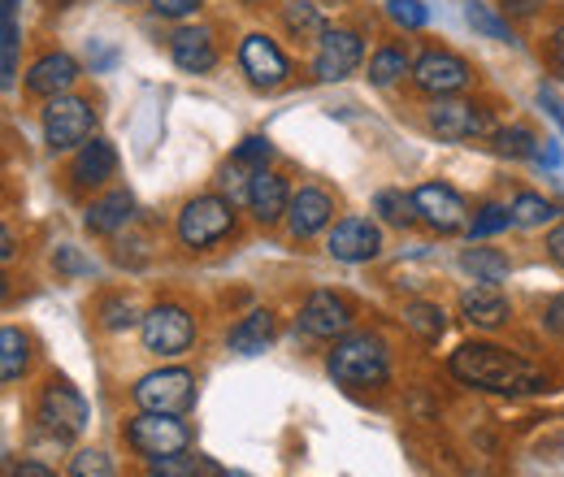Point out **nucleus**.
I'll use <instances>...</instances> for the list:
<instances>
[{
  "mask_svg": "<svg viewBox=\"0 0 564 477\" xmlns=\"http://www.w3.org/2000/svg\"><path fill=\"white\" fill-rule=\"evenodd\" d=\"M282 26L295 35V40H322L330 26H326V13L308 0H286L282 4Z\"/></svg>",
  "mask_w": 564,
  "mask_h": 477,
  "instance_id": "obj_27",
  "label": "nucleus"
},
{
  "mask_svg": "<svg viewBox=\"0 0 564 477\" xmlns=\"http://www.w3.org/2000/svg\"><path fill=\"white\" fill-rule=\"evenodd\" d=\"M404 326H409L422 343H438L443 335H447V313H443L438 304L417 300V304H404Z\"/></svg>",
  "mask_w": 564,
  "mask_h": 477,
  "instance_id": "obj_29",
  "label": "nucleus"
},
{
  "mask_svg": "<svg viewBox=\"0 0 564 477\" xmlns=\"http://www.w3.org/2000/svg\"><path fill=\"white\" fill-rule=\"evenodd\" d=\"M326 252L344 265H365L382 252V230L369 217H344L335 221V230L326 235Z\"/></svg>",
  "mask_w": 564,
  "mask_h": 477,
  "instance_id": "obj_14",
  "label": "nucleus"
},
{
  "mask_svg": "<svg viewBox=\"0 0 564 477\" xmlns=\"http://www.w3.org/2000/svg\"><path fill=\"white\" fill-rule=\"evenodd\" d=\"M96 135V109L83 100V96H53L44 105V139L53 152H70L83 148L87 139Z\"/></svg>",
  "mask_w": 564,
  "mask_h": 477,
  "instance_id": "obj_5",
  "label": "nucleus"
},
{
  "mask_svg": "<svg viewBox=\"0 0 564 477\" xmlns=\"http://www.w3.org/2000/svg\"><path fill=\"white\" fill-rule=\"evenodd\" d=\"M539 4H543V0H503V9H508V13H517V18H525V13H534Z\"/></svg>",
  "mask_w": 564,
  "mask_h": 477,
  "instance_id": "obj_47",
  "label": "nucleus"
},
{
  "mask_svg": "<svg viewBox=\"0 0 564 477\" xmlns=\"http://www.w3.org/2000/svg\"><path fill=\"white\" fill-rule=\"evenodd\" d=\"M274 335H279L274 313H270V308H252L243 322L230 326V351H239V356H261V351L274 343Z\"/></svg>",
  "mask_w": 564,
  "mask_h": 477,
  "instance_id": "obj_23",
  "label": "nucleus"
},
{
  "mask_svg": "<svg viewBox=\"0 0 564 477\" xmlns=\"http://www.w3.org/2000/svg\"><path fill=\"white\" fill-rule=\"evenodd\" d=\"M140 335L152 356H183L196 343V317L183 304H152L143 313Z\"/></svg>",
  "mask_w": 564,
  "mask_h": 477,
  "instance_id": "obj_7",
  "label": "nucleus"
},
{
  "mask_svg": "<svg viewBox=\"0 0 564 477\" xmlns=\"http://www.w3.org/2000/svg\"><path fill=\"white\" fill-rule=\"evenodd\" d=\"M460 270L469 273L474 282H491V286H499V282L512 273V261H508L499 248H465V252H460Z\"/></svg>",
  "mask_w": 564,
  "mask_h": 477,
  "instance_id": "obj_26",
  "label": "nucleus"
},
{
  "mask_svg": "<svg viewBox=\"0 0 564 477\" xmlns=\"http://www.w3.org/2000/svg\"><path fill=\"white\" fill-rule=\"evenodd\" d=\"M131 400L148 412H183L196 404V373L192 369H152L131 387Z\"/></svg>",
  "mask_w": 564,
  "mask_h": 477,
  "instance_id": "obj_6",
  "label": "nucleus"
},
{
  "mask_svg": "<svg viewBox=\"0 0 564 477\" xmlns=\"http://www.w3.org/2000/svg\"><path fill=\"white\" fill-rule=\"evenodd\" d=\"M413 200H417L422 221L430 230H438V235H456V230L469 226V205H465V196H460L456 187H447V183H422V187L413 192Z\"/></svg>",
  "mask_w": 564,
  "mask_h": 477,
  "instance_id": "obj_13",
  "label": "nucleus"
},
{
  "mask_svg": "<svg viewBox=\"0 0 564 477\" xmlns=\"http://www.w3.org/2000/svg\"><path fill=\"white\" fill-rule=\"evenodd\" d=\"M404 74H413V57H409L404 48H378V53L369 57V83H373V87H391V83H400Z\"/></svg>",
  "mask_w": 564,
  "mask_h": 477,
  "instance_id": "obj_31",
  "label": "nucleus"
},
{
  "mask_svg": "<svg viewBox=\"0 0 564 477\" xmlns=\"http://www.w3.org/2000/svg\"><path fill=\"white\" fill-rule=\"evenodd\" d=\"M118 174V148L109 139L91 135L70 161V183L74 187H105Z\"/></svg>",
  "mask_w": 564,
  "mask_h": 477,
  "instance_id": "obj_17",
  "label": "nucleus"
},
{
  "mask_svg": "<svg viewBox=\"0 0 564 477\" xmlns=\"http://www.w3.org/2000/svg\"><path fill=\"white\" fill-rule=\"evenodd\" d=\"M74 83H78V62H74L70 53H44L35 66L26 69V91L44 96V100L66 96Z\"/></svg>",
  "mask_w": 564,
  "mask_h": 477,
  "instance_id": "obj_21",
  "label": "nucleus"
},
{
  "mask_svg": "<svg viewBox=\"0 0 564 477\" xmlns=\"http://www.w3.org/2000/svg\"><path fill=\"white\" fill-rule=\"evenodd\" d=\"M96 317H100V326H105L109 335L131 330V326H140V322H143L140 313H135V304H131L127 295H105V300L96 304Z\"/></svg>",
  "mask_w": 564,
  "mask_h": 477,
  "instance_id": "obj_34",
  "label": "nucleus"
},
{
  "mask_svg": "<svg viewBox=\"0 0 564 477\" xmlns=\"http://www.w3.org/2000/svg\"><path fill=\"white\" fill-rule=\"evenodd\" d=\"M373 213H378L387 226H400V230H404V226H413V221H422L417 200H413V196H404V192H391V187L373 196Z\"/></svg>",
  "mask_w": 564,
  "mask_h": 477,
  "instance_id": "obj_33",
  "label": "nucleus"
},
{
  "mask_svg": "<svg viewBox=\"0 0 564 477\" xmlns=\"http://www.w3.org/2000/svg\"><path fill=\"white\" fill-rule=\"evenodd\" d=\"M53 265L62 273H70V278H91V273H96V265H91L87 257H78V248H70V243H62V248L53 252Z\"/></svg>",
  "mask_w": 564,
  "mask_h": 477,
  "instance_id": "obj_40",
  "label": "nucleus"
},
{
  "mask_svg": "<svg viewBox=\"0 0 564 477\" xmlns=\"http://www.w3.org/2000/svg\"><path fill=\"white\" fill-rule=\"evenodd\" d=\"M295 330L308 335V339L339 343L348 330H352V308H348V300L335 295V291H313V295L300 304Z\"/></svg>",
  "mask_w": 564,
  "mask_h": 477,
  "instance_id": "obj_9",
  "label": "nucleus"
},
{
  "mask_svg": "<svg viewBox=\"0 0 564 477\" xmlns=\"http://www.w3.org/2000/svg\"><path fill=\"white\" fill-rule=\"evenodd\" d=\"M113 4H140V0H113Z\"/></svg>",
  "mask_w": 564,
  "mask_h": 477,
  "instance_id": "obj_50",
  "label": "nucleus"
},
{
  "mask_svg": "<svg viewBox=\"0 0 564 477\" xmlns=\"http://www.w3.org/2000/svg\"><path fill=\"white\" fill-rule=\"evenodd\" d=\"M0 257H4V261H13V235H9V230L0 235Z\"/></svg>",
  "mask_w": 564,
  "mask_h": 477,
  "instance_id": "obj_48",
  "label": "nucleus"
},
{
  "mask_svg": "<svg viewBox=\"0 0 564 477\" xmlns=\"http://www.w3.org/2000/svg\"><path fill=\"white\" fill-rule=\"evenodd\" d=\"M66 477H118V469H113L109 452H100V447H83V452H74L70 456V474Z\"/></svg>",
  "mask_w": 564,
  "mask_h": 477,
  "instance_id": "obj_37",
  "label": "nucleus"
},
{
  "mask_svg": "<svg viewBox=\"0 0 564 477\" xmlns=\"http://www.w3.org/2000/svg\"><path fill=\"white\" fill-rule=\"evenodd\" d=\"M135 221V196L131 192H105L100 200H91L83 226L91 235H122L127 226Z\"/></svg>",
  "mask_w": 564,
  "mask_h": 477,
  "instance_id": "obj_22",
  "label": "nucleus"
},
{
  "mask_svg": "<svg viewBox=\"0 0 564 477\" xmlns=\"http://www.w3.org/2000/svg\"><path fill=\"white\" fill-rule=\"evenodd\" d=\"M387 18L395 26H404V31H422L425 22H430V9H425L422 0H387Z\"/></svg>",
  "mask_w": 564,
  "mask_h": 477,
  "instance_id": "obj_39",
  "label": "nucleus"
},
{
  "mask_svg": "<svg viewBox=\"0 0 564 477\" xmlns=\"http://www.w3.org/2000/svg\"><path fill=\"white\" fill-rule=\"evenodd\" d=\"M13 477H57L48 465H40V460H22V465H13Z\"/></svg>",
  "mask_w": 564,
  "mask_h": 477,
  "instance_id": "obj_46",
  "label": "nucleus"
},
{
  "mask_svg": "<svg viewBox=\"0 0 564 477\" xmlns=\"http://www.w3.org/2000/svg\"><path fill=\"white\" fill-rule=\"evenodd\" d=\"M508 208H512V221H517V226H525V230L552 226V221L561 217V208L552 205V200H543V196H534V192H517Z\"/></svg>",
  "mask_w": 564,
  "mask_h": 477,
  "instance_id": "obj_30",
  "label": "nucleus"
},
{
  "mask_svg": "<svg viewBox=\"0 0 564 477\" xmlns=\"http://www.w3.org/2000/svg\"><path fill=\"white\" fill-rule=\"evenodd\" d=\"M425 122H430L434 135L452 139V143H460V139H478L491 131V118H487L482 105H474V100H452V96H438V100L430 105Z\"/></svg>",
  "mask_w": 564,
  "mask_h": 477,
  "instance_id": "obj_12",
  "label": "nucleus"
},
{
  "mask_svg": "<svg viewBox=\"0 0 564 477\" xmlns=\"http://www.w3.org/2000/svg\"><path fill=\"white\" fill-rule=\"evenodd\" d=\"M291 187L286 178L274 174V170H257L252 183H248V208L261 226H274V221H286V208H291Z\"/></svg>",
  "mask_w": 564,
  "mask_h": 477,
  "instance_id": "obj_18",
  "label": "nucleus"
},
{
  "mask_svg": "<svg viewBox=\"0 0 564 477\" xmlns=\"http://www.w3.org/2000/svg\"><path fill=\"white\" fill-rule=\"evenodd\" d=\"M547 257L564 270V221H556V226H552V235H547Z\"/></svg>",
  "mask_w": 564,
  "mask_h": 477,
  "instance_id": "obj_44",
  "label": "nucleus"
},
{
  "mask_svg": "<svg viewBox=\"0 0 564 477\" xmlns=\"http://www.w3.org/2000/svg\"><path fill=\"white\" fill-rule=\"evenodd\" d=\"M40 421L57 438H78L87 430V421H91V409H87L83 391L70 387L66 378H48L44 391H40Z\"/></svg>",
  "mask_w": 564,
  "mask_h": 477,
  "instance_id": "obj_8",
  "label": "nucleus"
},
{
  "mask_svg": "<svg viewBox=\"0 0 564 477\" xmlns=\"http://www.w3.org/2000/svg\"><path fill=\"white\" fill-rule=\"evenodd\" d=\"M243 4H257V0H243Z\"/></svg>",
  "mask_w": 564,
  "mask_h": 477,
  "instance_id": "obj_51",
  "label": "nucleus"
},
{
  "mask_svg": "<svg viewBox=\"0 0 564 477\" xmlns=\"http://www.w3.org/2000/svg\"><path fill=\"white\" fill-rule=\"evenodd\" d=\"M469 78H474L469 62L456 57V53H447V48H430V53H422V57L413 62V83H417V91L434 96V100L465 91Z\"/></svg>",
  "mask_w": 564,
  "mask_h": 477,
  "instance_id": "obj_11",
  "label": "nucleus"
},
{
  "mask_svg": "<svg viewBox=\"0 0 564 477\" xmlns=\"http://www.w3.org/2000/svg\"><path fill=\"white\" fill-rule=\"evenodd\" d=\"M508 226H517V221H512V208L508 205H482L474 217H469L465 235H469V243H478V239H491V235L508 230Z\"/></svg>",
  "mask_w": 564,
  "mask_h": 477,
  "instance_id": "obj_36",
  "label": "nucleus"
},
{
  "mask_svg": "<svg viewBox=\"0 0 564 477\" xmlns=\"http://www.w3.org/2000/svg\"><path fill=\"white\" fill-rule=\"evenodd\" d=\"M18 4L22 0H0V83H4V91L18 83Z\"/></svg>",
  "mask_w": 564,
  "mask_h": 477,
  "instance_id": "obj_25",
  "label": "nucleus"
},
{
  "mask_svg": "<svg viewBox=\"0 0 564 477\" xmlns=\"http://www.w3.org/2000/svg\"><path fill=\"white\" fill-rule=\"evenodd\" d=\"M326 369L339 387H382L391 378V351L387 339L373 330H348L335 343V351L326 356Z\"/></svg>",
  "mask_w": 564,
  "mask_h": 477,
  "instance_id": "obj_2",
  "label": "nucleus"
},
{
  "mask_svg": "<svg viewBox=\"0 0 564 477\" xmlns=\"http://www.w3.org/2000/svg\"><path fill=\"white\" fill-rule=\"evenodd\" d=\"M547 62H552V74L564 83V22L552 31V40H547Z\"/></svg>",
  "mask_w": 564,
  "mask_h": 477,
  "instance_id": "obj_42",
  "label": "nucleus"
},
{
  "mask_svg": "<svg viewBox=\"0 0 564 477\" xmlns=\"http://www.w3.org/2000/svg\"><path fill=\"white\" fill-rule=\"evenodd\" d=\"M543 326H547L556 339H564V295H556V300L543 308Z\"/></svg>",
  "mask_w": 564,
  "mask_h": 477,
  "instance_id": "obj_43",
  "label": "nucleus"
},
{
  "mask_svg": "<svg viewBox=\"0 0 564 477\" xmlns=\"http://www.w3.org/2000/svg\"><path fill=\"white\" fill-rule=\"evenodd\" d=\"M127 443H131V452H140L143 460H156V456L187 452L192 430L183 425V416H178V412H148V409H140L131 421H127Z\"/></svg>",
  "mask_w": 564,
  "mask_h": 477,
  "instance_id": "obj_4",
  "label": "nucleus"
},
{
  "mask_svg": "<svg viewBox=\"0 0 564 477\" xmlns=\"http://www.w3.org/2000/svg\"><path fill=\"white\" fill-rule=\"evenodd\" d=\"M152 4V13H161V18H170V22H183V18H192L205 0H148Z\"/></svg>",
  "mask_w": 564,
  "mask_h": 477,
  "instance_id": "obj_41",
  "label": "nucleus"
},
{
  "mask_svg": "<svg viewBox=\"0 0 564 477\" xmlns=\"http://www.w3.org/2000/svg\"><path fill=\"white\" fill-rule=\"evenodd\" d=\"M447 369L465 387H478L491 395H539L547 387L543 369H534L530 360H521L517 351H508L499 343H460L452 351Z\"/></svg>",
  "mask_w": 564,
  "mask_h": 477,
  "instance_id": "obj_1",
  "label": "nucleus"
},
{
  "mask_svg": "<svg viewBox=\"0 0 564 477\" xmlns=\"http://www.w3.org/2000/svg\"><path fill=\"white\" fill-rule=\"evenodd\" d=\"M230 161H239L243 170H252V174H257V170H265V165L274 161V143H270L265 135H248L239 148H235V156H230Z\"/></svg>",
  "mask_w": 564,
  "mask_h": 477,
  "instance_id": "obj_38",
  "label": "nucleus"
},
{
  "mask_svg": "<svg viewBox=\"0 0 564 477\" xmlns=\"http://www.w3.org/2000/svg\"><path fill=\"white\" fill-rule=\"evenodd\" d=\"M230 230H235V200L196 196V200H187L183 213H178V243L192 248V252L217 248Z\"/></svg>",
  "mask_w": 564,
  "mask_h": 477,
  "instance_id": "obj_3",
  "label": "nucleus"
},
{
  "mask_svg": "<svg viewBox=\"0 0 564 477\" xmlns=\"http://www.w3.org/2000/svg\"><path fill=\"white\" fill-rule=\"evenodd\" d=\"M539 143L543 139L534 135L530 127H503V131H495V148L503 156H512V161H539Z\"/></svg>",
  "mask_w": 564,
  "mask_h": 477,
  "instance_id": "obj_35",
  "label": "nucleus"
},
{
  "mask_svg": "<svg viewBox=\"0 0 564 477\" xmlns=\"http://www.w3.org/2000/svg\"><path fill=\"white\" fill-rule=\"evenodd\" d=\"M226 477H252V474H243V469H226Z\"/></svg>",
  "mask_w": 564,
  "mask_h": 477,
  "instance_id": "obj_49",
  "label": "nucleus"
},
{
  "mask_svg": "<svg viewBox=\"0 0 564 477\" xmlns=\"http://www.w3.org/2000/svg\"><path fill=\"white\" fill-rule=\"evenodd\" d=\"M330 217H335V200L322 187H300L286 208V230H291V239H313L330 226Z\"/></svg>",
  "mask_w": 564,
  "mask_h": 477,
  "instance_id": "obj_16",
  "label": "nucleus"
},
{
  "mask_svg": "<svg viewBox=\"0 0 564 477\" xmlns=\"http://www.w3.org/2000/svg\"><path fill=\"white\" fill-rule=\"evenodd\" d=\"M170 57L183 74H209L217 66V48H213L209 26H178L170 35Z\"/></svg>",
  "mask_w": 564,
  "mask_h": 477,
  "instance_id": "obj_20",
  "label": "nucleus"
},
{
  "mask_svg": "<svg viewBox=\"0 0 564 477\" xmlns=\"http://www.w3.org/2000/svg\"><path fill=\"white\" fill-rule=\"evenodd\" d=\"M365 62V40L348 31V26H330L322 40H317V57H313V74L322 83H344L352 78Z\"/></svg>",
  "mask_w": 564,
  "mask_h": 477,
  "instance_id": "obj_10",
  "label": "nucleus"
},
{
  "mask_svg": "<svg viewBox=\"0 0 564 477\" xmlns=\"http://www.w3.org/2000/svg\"><path fill=\"white\" fill-rule=\"evenodd\" d=\"M148 474L152 477H226V469L200 456V452H174V456H156L148 460Z\"/></svg>",
  "mask_w": 564,
  "mask_h": 477,
  "instance_id": "obj_24",
  "label": "nucleus"
},
{
  "mask_svg": "<svg viewBox=\"0 0 564 477\" xmlns=\"http://www.w3.org/2000/svg\"><path fill=\"white\" fill-rule=\"evenodd\" d=\"M465 22H469L482 40H495V44H508V40H512L508 18H499L487 0H465Z\"/></svg>",
  "mask_w": 564,
  "mask_h": 477,
  "instance_id": "obj_32",
  "label": "nucleus"
},
{
  "mask_svg": "<svg viewBox=\"0 0 564 477\" xmlns=\"http://www.w3.org/2000/svg\"><path fill=\"white\" fill-rule=\"evenodd\" d=\"M539 165H547V170L561 165V148H556V139H543V143H539Z\"/></svg>",
  "mask_w": 564,
  "mask_h": 477,
  "instance_id": "obj_45",
  "label": "nucleus"
},
{
  "mask_svg": "<svg viewBox=\"0 0 564 477\" xmlns=\"http://www.w3.org/2000/svg\"><path fill=\"white\" fill-rule=\"evenodd\" d=\"M31 365V339L18 330V326H4L0 330V378L4 382H18Z\"/></svg>",
  "mask_w": 564,
  "mask_h": 477,
  "instance_id": "obj_28",
  "label": "nucleus"
},
{
  "mask_svg": "<svg viewBox=\"0 0 564 477\" xmlns=\"http://www.w3.org/2000/svg\"><path fill=\"white\" fill-rule=\"evenodd\" d=\"M460 317L474 326V330H499L508 317H512V304H508V295L491 286V282H478V286H469L465 295H460Z\"/></svg>",
  "mask_w": 564,
  "mask_h": 477,
  "instance_id": "obj_19",
  "label": "nucleus"
},
{
  "mask_svg": "<svg viewBox=\"0 0 564 477\" xmlns=\"http://www.w3.org/2000/svg\"><path fill=\"white\" fill-rule=\"evenodd\" d=\"M239 66H243L252 87H265V91H270V87H282L286 74H291V62L282 57V48L270 35H243V44H239Z\"/></svg>",
  "mask_w": 564,
  "mask_h": 477,
  "instance_id": "obj_15",
  "label": "nucleus"
}]
</instances>
